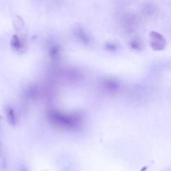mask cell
Masks as SVG:
<instances>
[{"mask_svg":"<svg viewBox=\"0 0 171 171\" xmlns=\"http://www.w3.org/2000/svg\"><path fill=\"white\" fill-rule=\"evenodd\" d=\"M149 37V45L153 50L161 51L165 49L167 42L161 34L156 31H152L150 33Z\"/></svg>","mask_w":171,"mask_h":171,"instance_id":"1","label":"cell"},{"mask_svg":"<svg viewBox=\"0 0 171 171\" xmlns=\"http://www.w3.org/2000/svg\"><path fill=\"white\" fill-rule=\"evenodd\" d=\"M11 45L13 48L16 50H19L21 48V44L19 37L15 35L11 40Z\"/></svg>","mask_w":171,"mask_h":171,"instance_id":"3","label":"cell"},{"mask_svg":"<svg viewBox=\"0 0 171 171\" xmlns=\"http://www.w3.org/2000/svg\"><path fill=\"white\" fill-rule=\"evenodd\" d=\"M7 116L8 119L9 120L10 123L12 124H14L15 123L14 114L12 109H10L8 110Z\"/></svg>","mask_w":171,"mask_h":171,"instance_id":"6","label":"cell"},{"mask_svg":"<svg viewBox=\"0 0 171 171\" xmlns=\"http://www.w3.org/2000/svg\"><path fill=\"white\" fill-rule=\"evenodd\" d=\"M105 88L109 91H115L118 89L120 85L117 81L114 79H108L104 82Z\"/></svg>","mask_w":171,"mask_h":171,"instance_id":"2","label":"cell"},{"mask_svg":"<svg viewBox=\"0 0 171 171\" xmlns=\"http://www.w3.org/2000/svg\"><path fill=\"white\" fill-rule=\"evenodd\" d=\"M129 45L131 49L136 51H140L143 48L142 42L138 40H134L131 41Z\"/></svg>","mask_w":171,"mask_h":171,"instance_id":"4","label":"cell"},{"mask_svg":"<svg viewBox=\"0 0 171 171\" xmlns=\"http://www.w3.org/2000/svg\"><path fill=\"white\" fill-rule=\"evenodd\" d=\"M105 49L110 52H114L118 49L117 44L114 42H108L106 43L105 45Z\"/></svg>","mask_w":171,"mask_h":171,"instance_id":"5","label":"cell"}]
</instances>
